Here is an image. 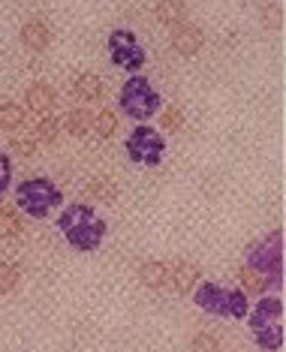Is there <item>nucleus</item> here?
<instances>
[{"instance_id": "1", "label": "nucleus", "mask_w": 286, "mask_h": 352, "mask_svg": "<svg viewBox=\"0 0 286 352\" xmlns=\"http://www.w3.org/2000/svg\"><path fill=\"white\" fill-rule=\"evenodd\" d=\"M58 229L63 232V238H67V244L73 247L78 253H91L97 250L102 244V238H106V220L97 217V211H94L91 205H69L63 208V214L58 217Z\"/></svg>"}, {"instance_id": "2", "label": "nucleus", "mask_w": 286, "mask_h": 352, "mask_svg": "<svg viewBox=\"0 0 286 352\" xmlns=\"http://www.w3.org/2000/svg\"><path fill=\"white\" fill-rule=\"evenodd\" d=\"M248 325L253 331V338H256V346L262 349H283V301L274 298V295H265V298L256 301V307L248 310Z\"/></svg>"}, {"instance_id": "3", "label": "nucleus", "mask_w": 286, "mask_h": 352, "mask_svg": "<svg viewBox=\"0 0 286 352\" xmlns=\"http://www.w3.org/2000/svg\"><path fill=\"white\" fill-rule=\"evenodd\" d=\"M193 301L196 307L205 310L211 316H223V319H244L250 310L248 304V292L241 289H226V286H217L211 280H202L193 289Z\"/></svg>"}, {"instance_id": "4", "label": "nucleus", "mask_w": 286, "mask_h": 352, "mask_svg": "<svg viewBox=\"0 0 286 352\" xmlns=\"http://www.w3.org/2000/svg\"><path fill=\"white\" fill-rule=\"evenodd\" d=\"M118 106L130 121H139L145 124L157 111L163 109V97L151 87V82L139 73H130V78L121 85V97H118Z\"/></svg>"}, {"instance_id": "5", "label": "nucleus", "mask_w": 286, "mask_h": 352, "mask_svg": "<svg viewBox=\"0 0 286 352\" xmlns=\"http://www.w3.org/2000/svg\"><path fill=\"white\" fill-rule=\"evenodd\" d=\"M15 205H19L28 217L43 220V217H49L52 208L63 205V193L58 184H52L49 178H30L15 187Z\"/></svg>"}, {"instance_id": "6", "label": "nucleus", "mask_w": 286, "mask_h": 352, "mask_svg": "<svg viewBox=\"0 0 286 352\" xmlns=\"http://www.w3.org/2000/svg\"><path fill=\"white\" fill-rule=\"evenodd\" d=\"M248 265L262 271L272 280L274 289L283 286V229H274L272 235H265L248 250Z\"/></svg>"}, {"instance_id": "7", "label": "nucleus", "mask_w": 286, "mask_h": 352, "mask_svg": "<svg viewBox=\"0 0 286 352\" xmlns=\"http://www.w3.org/2000/svg\"><path fill=\"white\" fill-rule=\"evenodd\" d=\"M124 148H126L130 163L157 169V166L163 163V154H166V139H163L160 130H154V126H148V124H139L136 130L126 135Z\"/></svg>"}, {"instance_id": "8", "label": "nucleus", "mask_w": 286, "mask_h": 352, "mask_svg": "<svg viewBox=\"0 0 286 352\" xmlns=\"http://www.w3.org/2000/svg\"><path fill=\"white\" fill-rule=\"evenodd\" d=\"M109 58H112L115 67L126 69V73H139L142 67H145L148 54L145 49L139 45V39L133 30L126 28H115L112 34H109Z\"/></svg>"}, {"instance_id": "9", "label": "nucleus", "mask_w": 286, "mask_h": 352, "mask_svg": "<svg viewBox=\"0 0 286 352\" xmlns=\"http://www.w3.org/2000/svg\"><path fill=\"white\" fill-rule=\"evenodd\" d=\"M202 45H205V34L196 25H187V21L175 25V30H172V49L178 54L193 58V54L202 52Z\"/></svg>"}, {"instance_id": "10", "label": "nucleus", "mask_w": 286, "mask_h": 352, "mask_svg": "<svg viewBox=\"0 0 286 352\" xmlns=\"http://www.w3.org/2000/svg\"><path fill=\"white\" fill-rule=\"evenodd\" d=\"M166 280L178 292H193V286L199 283V268L190 262H172V265H166Z\"/></svg>"}, {"instance_id": "11", "label": "nucleus", "mask_w": 286, "mask_h": 352, "mask_svg": "<svg viewBox=\"0 0 286 352\" xmlns=\"http://www.w3.org/2000/svg\"><path fill=\"white\" fill-rule=\"evenodd\" d=\"M25 100H28V109H30V111H36V115H52L54 102H58V94H54L52 85L36 82V85L28 87Z\"/></svg>"}, {"instance_id": "12", "label": "nucleus", "mask_w": 286, "mask_h": 352, "mask_svg": "<svg viewBox=\"0 0 286 352\" xmlns=\"http://www.w3.org/2000/svg\"><path fill=\"white\" fill-rule=\"evenodd\" d=\"M21 43H25L28 49H34V52L49 49V43H52L49 25H43V21H28V25L21 28Z\"/></svg>"}, {"instance_id": "13", "label": "nucleus", "mask_w": 286, "mask_h": 352, "mask_svg": "<svg viewBox=\"0 0 286 352\" xmlns=\"http://www.w3.org/2000/svg\"><path fill=\"white\" fill-rule=\"evenodd\" d=\"M238 280H241V289H244V292L265 295L268 289H274V286H272V280H268L265 274H262V271H256L253 265H248V262H244V265L238 268Z\"/></svg>"}, {"instance_id": "14", "label": "nucleus", "mask_w": 286, "mask_h": 352, "mask_svg": "<svg viewBox=\"0 0 286 352\" xmlns=\"http://www.w3.org/2000/svg\"><path fill=\"white\" fill-rule=\"evenodd\" d=\"M187 19V3L184 0H160L157 3V21L166 28H175Z\"/></svg>"}, {"instance_id": "15", "label": "nucleus", "mask_w": 286, "mask_h": 352, "mask_svg": "<svg viewBox=\"0 0 286 352\" xmlns=\"http://www.w3.org/2000/svg\"><path fill=\"white\" fill-rule=\"evenodd\" d=\"M73 91H76V97L78 100H85V102H97L102 97V82L94 73H85V76H78L76 78V85H73Z\"/></svg>"}, {"instance_id": "16", "label": "nucleus", "mask_w": 286, "mask_h": 352, "mask_svg": "<svg viewBox=\"0 0 286 352\" xmlns=\"http://www.w3.org/2000/svg\"><path fill=\"white\" fill-rule=\"evenodd\" d=\"M139 280L145 286H151V289H160V286L166 283V265L157 259H148L139 265Z\"/></svg>"}, {"instance_id": "17", "label": "nucleus", "mask_w": 286, "mask_h": 352, "mask_svg": "<svg viewBox=\"0 0 286 352\" xmlns=\"http://www.w3.org/2000/svg\"><path fill=\"white\" fill-rule=\"evenodd\" d=\"M25 124V109L19 106V102H3L0 106V130H19V126Z\"/></svg>"}, {"instance_id": "18", "label": "nucleus", "mask_w": 286, "mask_h": 352, "mask_svg": "<svg viewBox=\"0 0 286 352\" xmlns=\"http://www.w3.org/2000/svg\"><path fill=\"white\" fill-rule=\"evenodd\" d=\"M91 130H97L100 139H112L115 130H118V118H115V111H109V109L97 111V118H91Z\"/></svg>"}, {"instance_id": "19", "label": "nucleus", "mask_w": 286, "mask_h": 352, "mask_svg": "<svg viewBox=\"0 0 286 352\" xmlns=\"http://www.w3.org/2000/svg\"><path fill=\"white\" fill-rule=\"evenodd\" d=\"M63 126H67L69 135H76V139H78V135H85L87 130H91V115H87L85 109H76V111H69V115H67V124H63Z\"/></svg>"}, {"instance_id": "20", "label": "nucleus", "mask_w": 286, "mask_h": 352, "mask_svg": "<svg viewBox=\"0 0 286 352\" xmlns=\"http://www.w3.org/2000/svg\"><path fill=\"white\" fill-rule=\"evenodd\" d=\"M87 193H91L94 199H102V202H112V199L118 196V187L106 178H97V181L87 184Z\"/></svg>"}, {"instance_id": "21", "label": "nucleus", "mask_w": 286, "mask_h": 352, "mask_svg": "<svg viewBox=\"0 0 286 352\" xmlns=\"http://www.w3.org/2000/svg\"><path fill=\"white\" fill-rule=\"evenodd\" d=\"M58 130H60V124L54 121L52 115H43V118H39V124H36V139L39 142H49V145H52V142L58 139Z\"/></svg>"}, {"instance_id": "22", "label": "nucleus", "mask_w": 286, "mask_h": 352, "mask_svg": "<svg viewBox=\"0 0 286 352\" xmlns=\"http://www.w3.org/2000/svg\"><path fill=\"white\" fill-rule=\"evenodd\" d=\"M15 283H19V271H15V265H10V262H0V295L12 292Z\"/></svg>"}, {"instance_id": "23", "label": "nucleus", "mask_w": 286, "mask_h": 352, "mask_svg": "<svg viewBox=\"0 0 286 352\" xmlns=\"http://www.w3.org/2000/svg\"><path fill=\"white\" fill-rule=\"evenodd\" d=\"M25 232V220L19 217V214L6 211L3 217H0V235H21Z\"/></svg>"}, {"instance_id": "24", "label": "nucleus", "mask_w": 286, "mask_h": 352, "mask_svg": "<svg viewBox=\"0 0 286 352\" xmlns=\"http://www.w3.org/2000/svg\"><path fill=\"white\" fill-rule=\"evenodd\" d=\"M10 184H12V160H10V154H3V151H0V199L6 196Z\"/></svg>"}, {"instance_id": "25", "label": "nucleus", "mask_w": 286, "mask_h": 352, "mask_svg": "<svg viewBox=\"0 0 286 352\" xmlns=\"http://www.w3.org/2000/svg\"><path fill=\"white\" fill-rule=\"evenodd\" d=\"M10 148H12L19 157H30V154L36 151V142H34V135H12Z\"/></svg>"}, {"instance_id": "26", "label": "nucleus", "mask_w": 286, "mask_h": 352, "mask_svg": "<svg viewBox=\"0 0 286 352\" xmlns=\"http://www.w3.org/2000/svg\"><path fill=\"white\" fill-rule=\"evenodd\" d=\"M181 124H184V118H181V111H178V109H166V111H163L160 126H163L166 133H178V130H181Z\"/></svg>"}, {"instance_id": "27", "label": "nucleus", "mask_w": 286, "mask_h": 352, "mask_svg": "<svg viewBox=\"0 0 286 352\" xmlns=\"http://www.w3.org/2000/svg\"><path fill=\"white\" fill-rule=\"evenodd\" d=\"M190 349H220V343L211 338V334H196L193 340H190Z\"/></svg>"}, {"instance_id": "28", "label": "nucleus", "mask_w": 286, "mask_h": 352, "mask_svg": "<svg viewBox=\"0 0 286 352\" xmlns=\"http://www.w3.org/2000/svg\"><path fill=\"white\" fill-rule=\"evenodd\" d=\"M6 211H10V208H6V205H3V199H0V217H3Z\"/></svg>"}]
</instances>
